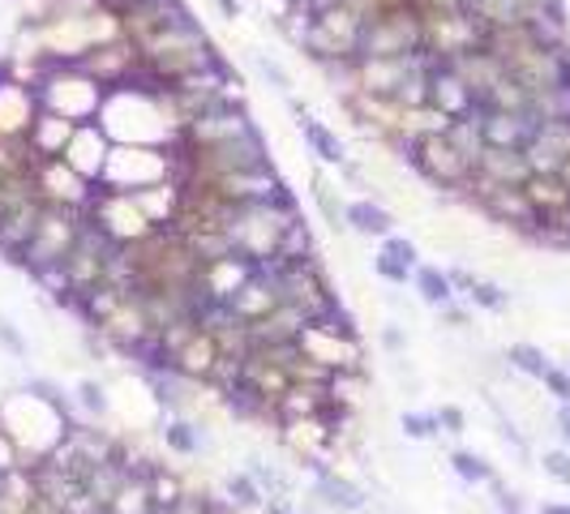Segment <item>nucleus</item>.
Returning a JSON list of instances; mask_svg holds the SVG:
<instances>
[{"mask_svg": "<svg viewBox=\"0 0 570 514\" xmlns=\"http://www.w3.org/2000/svg\"><path fill=\"white\" fill-rule=\"evenodd\" d=\"M138 52H142V73L163 82V86H172V82H181V78L202 73V69L223 61L220 43L206 34V27L197 18H185V22L167 27V31H159Z\"/></svg>", "mask_w": 570, "mask_h": 514, "instance_id": "nucleus-1", "label": "nucleus"}, {"mask_svg": "<svg viewBox=\"0 0 570 514\" xmlns=\"http://www.w3.org/2000/svg\"><path fill=\"white\" fill-rule=\"evenodd\" d=\"M434 326L446 330V335H472V305L468 300H450L442 309H434Z\"/></svg>", "mask_w": 570, "mask_h": 514, "instance_id": "nucleus-35", "label": "nucleus"}, {"mask_svg": "<svg viewBox=\"0 0 570 514\" xmlns=\"http://www.w3.org/2000/svg\"><path fill=\"white\" fill-rule=\"evenodd\" d=\"M245 56H250V64H254L257 78L266 82V91H275L279 99L296 95V78H292V69H287L279 56H271V52H262V48H250Z\"/></svg>", "mask_w": 570, "mask_h": 514, "instance_id": "nucleus-28", "label": "nucleus"}, {"mask_svg": "<svg viewBox=\"0 0 570 514\" xmlns=\"http://www.w3.org/2000/svg\"><path fill=\"white\" fill-rule=\"evenodd\" d=\"M34 116H39V91L0 69V142L27 137Z\"/></svg>", "mask_w": 570, "mask_h": 514, "instance_id": "nucleus-12", "label": "nucleus"}, {"mask_svg": "<svg viewBox=\"0 0 570 514\" xmlns=\"http://www.w3.org/2000/svg\"><path fill=\"white\" fill-rule=\"evenodd\" d=\"M434 412H438V424H442V438H455V442H459V438L468 433V412H464L459 403H438Z\"/></svg>", "mask_w": 570, "mask_h": 514, "instance_id": "nucleus-41", "label": "nucleus"}, {"mask_svg": "<svg viewBox=\"0 0 570 514\" xmlns=\"http://www.w3.org/2000/svg\"><path fill=\"white\" fill-rule=\"evenodd\" d=\"M446 137H450V146L464 155V160L472 163L485 155V133H480V121L476 116H464V121H450V128H446Z\"/></svg>", "mask_w": 570, "mask_h": 514, "instance_id": "nucleus-33", "label": "nucleus"}, {"mask_svg": "<svg viewBox=\"0 0 570 514\" xmlns=\"http://www.w3.org/2000/svg\"><path fill=\"white\" fill-rule=\"evenodd\" d=\"M0 352L9 356V360H18V364L31 360V339H27V330L9 318L4 309H0Z\"/></svg>", "mask_w": 570, "mask_h": 514, "instance_id": "nucleus-34", "label": "nucleus"}, {"mask_svg": "<svg viewBox=\"0 0 570 514\" xmlns=\"http://www.w3.org/2000/svg\"><path fill=\"white\" fill-rule=\"evenodd\" d=\"M108 155H112V137H108V128L91 121V125H78L73 128V137H69V146H64V167H73L86 185H99L103 181V167H108Z\"/></svg>", "mask_w": 570, "mask_h": 514, "instance_id": "nucleus-11", "label": "nucleus"}, {"mask_svg": "<svg viewBox=\"0 0 570 514\" xmlns=\"http://www.w3.org/2000/svg\"><path fill=\"white\" fill-rule=\"evenodd\" d=\"M369 270H374V279H378L381 288H413V270L399 266L395 257H386L381 249L369 257Z\"/></svg>", "mask_w": 570, "mask_h": 514, "instance_id": "nucleus-37", "label": "nucleus"}, {"mask_svg": "<svg viewBox=\"0 0 570 514\" xmlns=\"http://www.w3.org/2000/svg\"><path fill=\"white\" fill-rule=\"evenodd\" d=\"M309 197H314V210H317V219L326 224V232H330L335 240H344V236H348V219H344L348 197H344V185H339V181H330V167H322V163L309 167Z\"/></svg>", "mask_w": 570, "mask_h": 514, "instance_id": "nucleus-16", "label": "nucleus"}, {"mask_svg": "<svg viewBox=\"0 0 570 514\" xmlns=\"http://www.w3.org/2000/svg\"><path fill=\"white\" fill-rule=\"evenodd\" d=\"M344 219H348V236H356V240H386L399 224V215L378 197H348Z\"/></svg>", "mask_w": 570, "mask_h": 514, "instance_id": "nucleus-20", "label": "nucleus"}, {"mask_svg": "<svg viewBox=\"0 0 570 514\" xmlns=\"http://www.w3.org/2000/svg\"><path fill=\"white\" fill-rule=\"evenodd\" d=\"M489 514H498V511H489Z\"/></svg>", "mask_w": 570, "mask_h": 514, "instance_id": "nucleus-52", "label": "nucleus"}, {"mask_svg": "<svg viewBox=\"0 0 570 514\" xmlns=\"http://www.w3.org/2000/svg\"><path fill=\"white\" fill-rule=\"evenodd\" d=\"M34 91H39V107L57 112V116L73 121V125H91V121H99L103 99H108V91L99 86L82 64H52V69L39 78Z\"/></svg>", "mask_w": 570, "mask_h": 514, "instance_id": "nucleus-4", "label": "nucleus"}, {"mask_svg": "<svg viewBox=\"0 0 570 514\" xmlns=\"http://www.w3.org/2000/svg\"><path fill=\"white\" fill-rule=\"evenodd\" d=\"M360 56H390V61L420 56V13H416L413 4L381 9L378 18L365 22Z\"/></svg>", "mask_w": 570, "mask_h": 514, "instance_id": "nucleus-7", "label": "nucleus"}, {"mask_svg": "<svg viewBox=\"0 0 570 514\" xmlns=\"http://www.w3.org/2000/svg\"><path fill=\"white\" fill-rule=\"evenodd\" d=\"M309 321L314 318H309L301 305L284 300L275 313H266L262 321L250 326V343H254V348H284V343H301V335L309 330Z\"/></svg>", "mask_w": 570, "mask_h": 514, "instance_id": "nucleus-17", "label": "nucleus"}, {"mask_svg": "<svg viewBox=\"0 0 570 514\" xmlns=\"http://www.w3.org/2000/svg\"><path fill=\"white\" fill-rule=\"evenodd\" d=\"M86 227V210L82 206H52L43 202V215L34 224L27 249L13 257L9 266L27 270V275H39V270H52V266H64V257L73 254L78 236Z\"/></svg>", "mask_w": 570, "mask_h": 514, "instance_id": "nucleus-3", "label": "nucleus"}, {"mask_svg": "<svg viewBox=\"0 0 570 514\" xmlns=\"http://www.w3.org/2000/svg\"><path fill=\"white\" fill-rule=\"evenodd\" d=\"M215 489H220V493L232 502V506H236V511H245V514H257L262 506H266L262 484H257L245 467H223L220 481H215Z\"/></svg>", "mask_w": 570, "mask_h": 514, "instance_id": "nucleus-25", "label": "nucleus"}, {"mask_svg": "<svg viewBox=\"0 0 570 514\" xmlns=\"http://www.w3.org/2000/svg\"><path fill=\"white\" fill-rule=\"evenodd\" d=\"M245 472L262 484L266 497H296V493H301V484H296V476L287 472L284 463H275V459H266V454H257V450L245 454Z\"/></svg>", "mask_w": 570, "mask_h": 514, "instance_id": "nucleus-24", "label": "nucleus"}, {"mask_svg": "<svg viewBox=\"0 0 570 514\" xmlns=\"http://www.w3.org/2000/svg\"><path fill=\"white\" fill-rule=\"evenodd\" d=\"M413 296L425 309H442L450 300H459L450 279H446V266H434V261H420L413 270Z\"/></svg>", "mask_w": 570, "mask_h": 514, "instance_id": "nucleus-27", "label": "nucleus"}, {"mask_svg": "<svg viewBox=\"0 0 570 514\" xmlns=\"http://www.w3.org/2000/svg\"><path fill=\"white\" fill-rule=\"evenodd\" d=\"M485 489L493 493V511H498V514H528V502H523V497H519V493H515L502 476H493Z\"/></svg>", "mask_w": 570, "mask_h": 514, "instance_id": "nucleus-39", "label": "nucleus"}, {"mask_svg": "<svg viewBox=\"0 0 570 514\" xmlns=\"http://www.w3.org/2000/svg\"><path fill=\"white\" fill-rule=\"evenodd\" d=\"M305 489L322 502V511L326 514H365L369 506H374V493L356 481V476L339 472V467H335V459H326V463L309 467V484H305Z\"/></svg>", "mask_w": 570, "mask_h": 514, "instance_id": "nucleus-9", "label": "nucleus"}, {"mask_svg": "<svg viewBox=\"0 0 570 514\" xmlns=\"http://www.w3.org/2000/svg\"><path fill=\"white\" fill-rule=\"evenodd\" d=\"M73 128H78L73 121H64L57 112L39 107V116L31 121V133H27V146H31L34 160H61L69 137H73Z\"/></svg>", "mask_w": 570, "mask_h": 514, "instance_id": "nucleus-21", "label": "nucleus"}, {"mask_svg": "<svg viewBox=\"0 0 570 514\" xmlns=\"http://www.w3.org/2000/svg\"><path fill=\"white\" fill-rule=\"evenodd\" d=\"M476 121H480V133H485V146H502V151H523L528 137L537 133V116H528V112L476 107Z\"/></svg>", "mask_w": 570, "mask_h": 514, "instance_id": "nucleus-18", "label": "nucleus"}, {"mask_svg": "<svg viewBox=\"0 0 570 514\" xmlns=\"http://www.w3.org/2000/svg\"><path fill=\"white\" fill-rule=\"evenodd\" d=\"M301 348L314 356L322 369L330 373H352V369H365V339L348 335L339 326H330L326 318H314L309 330L301 335Z\"/></svg>", "mask_w": 570, "mask_h": 514, "instance_id": "nucleus-8", "label": "nucleus"}, {"mask_svg": "<svg viewBox=\"0 0 570 514\" xmlns=\"http://www.w3.org/2000/svg\"><path fill=\"white\" fill-rule=\"evenodd\" d=\"M78 64L95 78L103 91H121V86H129V82L142 73V52H138L133 39H112V43L91 48Z\"/></svg>", "mask_w": 570, "mask_h": 514, "instance_id": "nucleus-10", "label": "nucleus"}, {"mask_svg": "<svg viewBox=\"0 0 570 514\" xmlns=\"http://www.w3.org/2000/svg\"><path fill=\"white\" fill-rule=\"evenodd\" d=\"M553 429H558L562 446L570 450V403H558V417H553Z\"/></svg>", "mask_w": 570, "mask_h": 514, "instance_id": "nucleus-47", "label": "nucleus"}, {"mask_svg": "<svg viewBox=\"0 0 570 514\" xmlns=\"http://www.w3.org/2000/svg\"><path fill=\"white\" fill-rule=\"evenodd\" d=\"M155 438L163 454H172V459H211L215 454L211 424H202L193 417H159Z\"/></svg>", "mask_w": 570, "mask_h": 514, "instance_id": "nucleus-13", "label": "nucleus"}, {"mask_svg": "<svg viewBox=\"0 0 570 514\" xmlns=\"http://www.w3.org/2000/svg\"><path fill=\"white\" fill-rule=\"evenodd\" d=\"M464 300H468L472 309H480V313H493V318H502V313H510V305H515V296H510V291L502 288L498 279H485V275L476 279V288L468 291Z\"/></svg>", "mask_w": 570, "mask_h": 514, "instance_id": "nucleus-32", "label": "nucleus"}, {"mask_svg": "<svg viewBox=\"0 0 570 514\" xmlns=\"http://www.w3.org/2000/svg\"><path fill=\"white\" fill-rule=\"evenodd\" d=\"M296 133H301V142H305V151L314 155V163H322V167H330V172H339L344 163L352 160V146L335 133V128L326 125L322 116H314L309 107L296 116Z\"/></svg>", "mask_w": 570, "mask_h": 514, "instance_id": "nucleus-15", "label": "nucleus"}, {"mask_svg": "<svg viewBox=\"0 0 570 514\" xmlns=\"http://www.w3.org/2000/svg\"><path fill=\"white\" fill-rule=\"evenodd\" d=\"M429 103L446 112L450 121H464V116H476V95L468 91V82L450 69V64H434L429 69Z\"/></svg>", "mask_w": 570, "mask_h": 514, "instance_id": "nucleus-19", "label": "nucleus"}, {"mask_svg": "<svg viewBox=\"0 0 570 514\" xmlns=\"http://www.w3.org/2000/svg\"><path fill=\"white\" fill-rule=\"evenodd\" d=\"M532 4H562V0H532Z\"/></svg>", "mask_w": 570, "mask_h": 514, "instance_id": "nucleus-51", "label": "nucleus"}, {"mask_svg": "<svg viewBox=\"0 0 570 514\" xmlns=\"http://www.w3.org/2000/svg\"><path fill=\"white\" fill-rule=\"evenodd\" d=\"M537 514H570V502H540Z\"/></svg>", "mask_w": 570, "mask_h": 514, "instance_id": "nucleus-48", "label": "nucleus"}, {"mask_svg": "<svg viewBox=\"0 0 570 514\" xmlns=\"http://www.w3.org/2000/svg\"><path fill=\"white\" fill-rule=\"evenodd\" d=\"M446 279H450V288H455V296L464 300V296H468V291L476 288V279H480V275H476L472 266H464V261H455V266H446Z\"/></svg>", "mask_w": 570, "mask_h": 514, "instance_id": "nucleus-43", "label": "nucleus"}, {"mask_svg": "<svg viewBox=\"0 0 570 514\" xmlns=\"http://www.w3.org/2000/svg\"><path fill=\"white\" fill-rule=\"evenodd\" d=\"M476 176H485L489 185H528L532 167H528V160H523V151L485 146V155L476 160Z\"/></svg>", "mask_w": 570, "mask_h": 514, "instance_id": "nucleus-22", "label": "nucleus"}, {"mask_svg": "<svg viewBox=\"0 0 570 514\" xmlns=\"http://www.w3.org/2000/svg\"><path fill=\"white\" fill-rule=\"evenodd\" d=\"M502 356H507L510 373H519V378H532V382H540V378L549 373V364H553L544 348H537V343H523V339H519V343H510Z\"/></svg>", "mask_w": 570, "mask_h": 514, "instance_id": "nucleus-31", "label": "nucleus"}, {"mask_svg": "<svg viewBox=\"0 0 570 514\" xmlns=\"http://www.w3.org/2000/svg\"><path fill=\"white\" fill-rule=\"evenodd\" d=\"M301 215V202L296 193H287L279 202H257V206H236L232 224H227V240H232V254L254 261V266H271L279 261L284 249V236L292 219Z\"/></svg>", "mask_w": 570, "mask_h": 514, "instance_id": "nucleus-2", "label": "nucleus"}, {"mask_svg": "<svg viewBox=\"0 0 570 514\" xmlns=\"http://www.w3.org/2000/svg\"><path fill=\"white\" fill-rule=\"evenodd\" d=\"M257 514H301V511H296V497H266V506Z\"/></svg>", "mask_w": 570, "mask_h": 514, "instance_id": "nucleus-46", "label": "nucleus"}, {"mask_svg": "<svg viewBox=\"0 0 570 514\" xmlns=\"http://www.w3.org/2000/svg\"><path fill=\"white\" fill-rule=\"evenodd\" d=\"M215 9H220V18L227 27H236L245 18V0H215Z\"/></svg>", "mask_w": 570, "mask_h": 514, "instance_id": "nucleus-45", "label": "nucleus"}, {"mask_svg": "<svg viewBox=\"0 0 570 514\" xmlns=\"http://www.w3.org/2000/svg\"><path fill=\"white\" fill-rule=\"evenodd\" d=\"M485 48V27L468 9H446V13H420V52L434 64H450Z\"/></svg>", "mask_w": 570, "mask_h": 514, "instance_id": "nucleus-6", "label": "nucleus"}, {"mask_svg": "<svg viewBox=\"0 0 570 514\" xmlns=\"http://www.w3.org/2000/svg\"><path fill=\"white\" fill-rule=\"evenodd\" d=\"M395 424H399V438L404 442H438L442 438V424H438L434 408H404L395 417Z\"/></svg>", "mask_w": 570, "mask_h": 514, "instance_id": "nucleus-30", "label": "nucleus"}, {"mask_svg": "<svg viewBox=\"0 0 570 514\" xmlns=\"http://www.w3.org/2000/svg\"><path fill=\"white\" fill-rule=\"evenodd\" d=\"M523 193H528V202L537 206V215H553V210L570 206V185L562 176H528Z\"/></svg>", "mask_w": 570, "mask_h": 514, "instance_id": "nucleus-29", "label": "nucleus"}, {"mask_svg": "<svg viewBox=\"0 0 570 514\" xmlns=\"http://www.w3.org/2000/svg\"><path fill=\"white\" fill-rule=\"evenodd\" d=\"M540 386H544V394H549L553 403H570V369L549 364V373L540 378Z\"/></svg>", "mask_w": 570, "mask_h": 514, "instance_id": "nucleus-42", "label": "nucleus"}, {"mask_svg": "<svg viewBox=\"0 0 570 514\" xmlns=\"http://www.w3.org/2000/svg\"><path fill=\"white\" fill-rule=\"evenodd\" d=\"M378 348H381V356H408L413 352V330H408V321H399V318L381 321Z\"/></svg>", "mask_w": 570, "mask_h": 514, "instance_id": "nucleus-36", "label": "nucleus"}, {"mask_svg": "<svg viewBox=\"0 0 570 514\" xmlns=\"http://www.w3.org/2000/svg\"><path fill=\"white\" fill-rule=\"evenodd\" d=\"M287 4H292V0H287Z\"/></svg>", "mask_w": 570, "mask_h": 514, "instance_id": "nucleus-53", "label": "nucleus"}, {"mask_svg": "<svg viewBox=\"0 0 570 514\" xmlns=\"http://www.w3.org/2000/svg\"><path fill=\"white\" fill-rule=\"evenodd\" d=\"M378 249L386 257H395L399 266H408V270H416V266H420V245H416L413 236H404V232H390L386 240H378Z\"/></svg>", "mask_w": 570, "mask_h": 514, "instance_id": "nucleus-38", "label": "nucleus"}, {"mask_svg": "<svg viewBox=\"0 0 570 514\" xmlns=\"http://www.w3.org/2000/svg\"><path fill=\"white\" fill-rule=\"evenodd\" d=\"M108 9H116V13H125V9H138V4H151V0H103Z\"/></svg>", "mask_w": 570, "mask_h": 514, "instance_id": "nucleus-49", "label": "nucleus"}, {"mask_svg": "<svg viewBox=\"0 0 570 514\" xmlns=\"http://www.w3.org/2000/svg\"><path fill=\"white\" fill-rule=\"evenodd\" d=\"M416 13H446V9H464L468 0H408Z\"/></svg>", "mask_w": 570, "mask_h": 514, "instance_id": "nucleus-44", "label": "nucleus"}, {"mask_svg": "<svg viewBox=\"0 0 570 514\" xmlns=\"http://www.w3.org/2000/svg\"><path fill=\"white\" fill-rule=\"evenodd\" d=\"M73 403H78V417H86L91 424H112L116 420V399H112V386L103 378H78L73 386Z\"/></svg>", "mask_w": 570, "mask_h": 514, "instance_id": "nucleus-23", "label": "nucleus"}, {"mask_svg": "<svg viewBox=\"0 0 570 514\" xmlns=\"http://www.w3.org/2000/svg\"><path fill=\"white\" fill-rule=\"evenodd\" d=\"M360 34H365V22H360L352 9L335 4V9L317 13L309 34H305V43H301L296 52H301V61H309L314 69L356 61V56H360Z\"/></svg>", "mask_w": 570, "mask_h": 514, "instance_id": "nucleus-5", "label": "nucleus"}, {"mask_svg": "<svg viewBox=\"0 0 570 514\" xmlns=\"http://www.w3.org/2000/svg\"><path fill=\"white\" fill-rule=\"evenodd\" d=\"M446 467H450V476L464 484V489H485V484L498 476V467L480 450H468V446L446 450Z\"/></svg>", "mask_w": 570, "mask_h": 514, "instance_id": "nucleus-26", "label": "nucleus"}, {"mask_svg": "<svg viewBox=\"0 0 570 514\" xmlns=\"http://www.w3.org/2000/svg\"><path fill=\"white\" fill-rule=\"evenodd\" d=\"M558 176H562V181H567V185H570V160L562 163V172H558Z\"/></svg>", "mask_w": 570, "mask_h": 514, "instance_id": "nucleus-50", "label": "nucleus"}, {"mask_svg": "<svg viewBox=\"0 0 570 514\" xmlns=\"http://www.w3.org/2000/svg\"><path fill=\"white\" fill-rule=\"evenodd\" d=\"M279 305H284V296H279V284H275V275L266 266H257L254 275L236 288V296L227 300V309L236 313V321H245V326H254L266 313H275Z\"/></svg>", "mask_w": 570, "mask_h": 514, "instance_id": "nucleus-14", "label": "nucleus"}, {"mask_svg": "<svg viewBox=\"0 0 570 514\" xmlns=\"http://www.w3.org/2000/svg\"><path fill=\"white\" fill-rule=\"evenodd\" d=\"M537 463H540V472H544L549 481L562 484V489H570V450L567 446H562V450H544Z\"/></svg>", "mask_w": 570, "mask_h": 514, "instance_id": "nucleus-40", "label": "nucleus"}]
</instances>
